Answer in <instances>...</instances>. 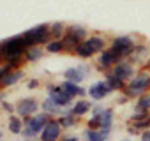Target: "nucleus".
<instances>
[{
    "label": "nucleus",
    "mask_w": 150,
    "mask_h": 141,
    "mask_svg": "<svg viewBox=\"0 0 150 141\" xmlns=\"http://www.w3.org/2000/svg\"><path fill=\"white\" fill-rule=\"evenodd\" d=\"M150 88V73H146V70H141V73H138L125 87L124 94L129 97V99H139L141 95H145Z\"/></svg>",
    "instance_id": "nucleus-1"
},
{
    "label": "nucleus",
    "mask_w": 150,
    "mask_h": 141,
    "mask_svg": "<svg viewBox=\"0 0 150 141\" xmlns=\"http://www.w3.org/2000/svg\"><path fill=\"white\" fill-rule=\"evenodd\" d=\"M21 35L25 37L28 48H30V46H42V44H48V42L51 41V35H50V25H46V23L37 25V27L27 30V32L21 34Z\"/></svg>",
    "instance_id": "nucleus-2"
},
{
    "label": "nucleus",
    "mask_w": 150,
    "mask_h": 141,
    "mask_svg": "<svg viewBox=\"0 0 150 141\" xmlns=\"http://www.w3.org/2000/svg\"><path fill=\"white\" fill-rule=\"evenodd\" d=\"M134 48H136V42L131 35H118L111 41V46L110 49L120 58V60H125L129 58L132 53H134Z\"/></svg>",
    "instance_id": "nucleus-3"
},
{
    "label": "nucleus",
    "mask_w": 150,
    "mask_h": 141,
    "mask_svg": "<svg viewBox=\"0 0 150 141\" xmlns=\"http://www.w3.org/2000/svg\"><path fill=\"white\" fill-rule=\"evenodd\" d=\"M39 108H41V104L35 97H23L16 102V113L21 118H30V116L37 115Z\"/></svg>",
    "instance_id": "nucleus-4"
},
{
    "label": "nucleus",
    "mask_w": 150,
    "mask_h": 141,
    "mask_svg": "<svg viewBox=\"0 0 150 141\" xmlns=\"http://www.w3.org/2000/svg\"><path fill=\"white\" fill-rule=\"evenodd\" d=\"M111 73H113L115 76H118L122 81L129 83V81L136 76V65H134L129 58H125V60H120V62L111 69Z\"/></svg>",
    "instance_id": "nucleus-5"
},
{
    "label": "nucleus",
    "mask_w": 150,
    "mask_h": 141,
    "mask_svg": "<svg viewBox=\"0 0 150 141\" xmlns=\"http://www.w3.org/2000/svg\"><path fill=\"white\" fill-rule=\"evenodd\" d=\"M50 120H51V116L42 111V113H37V115H34V116H30V118H23V123H25L27 127H30L37 136H41V132H42L44 127L50 123Z\"/></svg>",
    "instance_id": "nucleus-6"
},
{
    "label": "nucleus",
    "mask_w": 150,
    "mask_h": 141,
    "mask_svg": "<svg viewBox=\"0 0 150 141\" xmlns=\"http://www.w3.org/2000/svg\"><path fill=\"white\" fill-rule=\"evenodd\" d=\"M60 139H62V127L57 122V118H51L50 123L41 132L39 141H60Z\"/></svg>",
    "instance_id": "nucleus-7"
},
{
    "label": "nucleus",
    "mask_w": 150,
    "mask_h": 141,
    "mask_svg": "<svg viewBox=\"0 0 150 141\" xmlns=\"http://www.w3.org/2000/svg\"><path fill=\"white\" fill-rule=\"evenodd\" d=\"M118 62H120V58H118L111 49H104V51L99 53V56H97V67L103 70V73H108V70H111Z\"/></svg>",
    "instance_id": "nucleus-8"
},
{
    "label": "nucleus",
    "mask_w": 150,
    "mask_h": 141,
    "mask_svg": "<svg viewBox=\"0 0 150 141\" xmlns=\"http://www.w3.org/2000/svg\"><path fill=\"white\" fill-rule=\"evenodd\" d=\"M111 94V88L108 87V83L106 81H97V83H94V85H90V88H88V95H90V99H94V101H103L106 95H110Z\"/></svg>",
    "instance_id": "nucleus-9"
},
{
    "label": "nucleus",
    "mask_w": 150,
    "mask_h": 141,
    "mask_svg": "<svg viewBox=\"0 0 150 141\" xmlns=\"http://www.w3.org/2000/svg\"><path fill=\"white\" fill-rule=\"evenodd\" d=\"M85 44L90 48V51L96 55V53H103L104 49H106V44H108V41H106V37H103V35H88V39H85Z\"/></svg>",
    "instance_id": "nucleus-10"
},
{
    "label": "nucleus",
    "mask_w": 150,
    "mask_h": 141,
    "mask_svg": "<svg viewBox=\"0 0 150 141\" xmlns=\"http://www.w3.org/2000/svg\"><path fill=\"white\" fill-rule=\"evenodd\" d=\"M41 108H42V111L46 113V115H50L51 118H55V116H60L62 115V111H64V108H60L51 97H46L42 102H41Z\"/></svg>",
    "instance_id": "nucleus-11"
},
{
    "label": "nucleus",
    "mask_w": 150,
    "mask_h": 141,
    "mask_svg": "<svg viewBox=\"0 0 150 141\" xmlns=\"http://www.w3.org/2000/svg\"><path fill=\"white\" fill-rule=\"evenodd\" d=\"M62 85V88H64V92H67L71 97H85L87 94H88V90H85L83 87H80V85H76V83H72V81H64V83H60Z\"/></svg>",
    "instance_id": "nucleus-12"
},
{
    "label": "nucleus",
    "mask_w": 150,
    "mask_h": 141,
    "mask_svg": "<svg viewBox=\"0 0 150 141\" xmlns=\"http://www.w3.org/2000/svg\"><path fill=\"white\" fill-rule=\"evenodd\" d=\"M25 76V70H21V69H16V70H9L7 73V76L0 81V87L2 88H9V87H13V85H16L21 78Z\"/></svg>",
    "instance_id": "nucleus-13"
},
{
    "label": "nucleus",
    "mask_w": 150,
    "mask_h": 141,
    "mask_svg": "<svg viewBox=\"0 0 150 141\" xmlns=\"http://www.w3.org/2000/svg\"><path fill=\"white\" fill-rule=\"evenodd\" d=\"M90 111H92V104L87 99H80V101H76L72 104V115L76 118H81V116H85Z\"/></svg>",
    "instance_id": "nucleus-14"
},
{
    "label": "nucleus",
    "mask_w": 150,
    "mask_h": 141,
    "mask_svg": "<svg viewBox=\"0 0 150 141\" xmlns=\"http://www.w3.org/2000/svg\"><path fill=\"white\" fill-rule=\"evenodd\" d=\"M104 76H106V83H108V87L111 88V92H117V90H125V87H127V83L125 81H122L118 76H115L111 70H108V73H104Z\"/></svg>",
    "instance_id": "nucleus-15"
},
{
    "label": "nucleus",
    "mask_w": 150,
    "mask_h": 141,
    "mask_svg": "<svg viewBox=\"0 0 150 141\" xmlns=\"http://www.w3.org/2000/svg\"><path fill=\"white\" fill-rule=\"evenodd\" d=\"M65 34H67V25H64L62 21H55V23L50 25V35H51V39L62 41Z\"/></svg>",
    "instance_id": "nucleus-16"
},
{
    "label": "nucleus",
    "mask_w": 150,
    "mask_h": 141,
    "mask_svg": "<svg viewBox=\"0 0 150 141\" xmlns=\"http://www.w3.org/2000/svg\"><path fill=\"white\" fill-rule=\"evenodd\" d=\"M42 55H44L42 46H30V48H27V51H25V62H28V63L37 62V60L42 58Z\"/></svg>",
    "instance_id": "nucleus-17"
},
{
    "label": "nucleus",
    "mask_w": 150,
    "mask_h": 141,
    "mask_svg": "<svg viewBox=\"0 0 150 141\" xmlns=\"http://www.w3.org/2000/svg\"><path fill=\"white\" fill-rule=\"evenodd\" d=\"M25 123H23V118L18 116V115H11L9 116V122H7V129L11 134H21Z\"/></svg>",
    "instance_id": "nucleus-18"
},
{
    "label": "nucleus",
    "mask_w": 150,
    "mask_h": 141,
    "mask_svg": "<svg viewBox=\"0 0 150 141\" xmlns=\"http://www.w3.org/2000/svg\"><path fill=\"white\" fill-rule=\"evenodd\" d=\"M67 34L72 35L74 39H78L80 42H83L85 39H88V34H87V28L81 27V25H69L67 27Z\"/></svg>",
    "instance_id": "nucleus-19"
},
{
    "label": "nucleus",
    "mask_w": 150,
    "mask_h": 141,
    "mask_svg": "<svg viewBox=\"0 0 150 141\" xmlns=\"http://www.w3.org/2000/svg\"><path fill=\"white\" fill-rule=\"evenodd\" d=\"M51 99L60 106V108H72V99L74 97H71L67 92H64V88L58 92V94H55V95H51Z\"/></svg>",
    "instance_id": "nucleus-20"
},
{
    "label": "nucleus",
    "mask_w": 150,
    "mask_h": 141,
    "mask_svg": "<svg viewBox=\"0 0 150 141\" xmlns=\"http://www.w3.org/2000/svg\"><path fill=\"white\" fill-rule=\"evenodd\" d=\"M64 78L67 80V81H72V83H81L83 80H85V76H83V73H80L78 70V67H71V69H65L64 70Z\"/></svg>",
    "instance_id": "nucleus-21"
},
{
    "label": "nucleus",
    "mask_w": 150,
    "mask_h": 141,
    "mask_svg": "<svg viewBox=\"0 0 150 141\" xmlns=\"http://www.w3.org/2000/svg\"><path fill=\"white\" fill-rule=\"evenodd\" d=\"M113 120H115V111L113 108H104L103 115H101V129H110L113 127Z\"/></svg>",
    "instance_id": "nucleus-22"
},
{
    "label": "nucleus",
    "mask_w": 150,
    "mask_h": 141,
    "mask_svg": "<svg viewBox=\"0 0 150 141\" xmlns=\"http://www.w3.org/2000/svg\"><path fill=\"white\" fill-rule=\"evenodd\" d=\"M57 122L60 123L62 129H71V127H74V125L78 123V118L74 116V115H65V116H58Z\"/></svg>",
    "instance_id": "nucleus-23"
},
{
    "label": "nucleus",
    "mask_w": 150,
    "mask_h": 141,
    "mask_svg": "<svg viewBox=\"0 0 150 141\" xmlns=\"http://www.w3.org/2000/svg\"><path fill=\"white\" fill-rule=\"evenodd\" d=\"M48 53H62V51H65V48H64V42L62 41H58V39H51L48 44H46V48H44Z\"/></svg>",
    "instance_id": "nucleus-24"
},
{
    "label": "nucleus",
    "mask_w": 150,
    "mask_h": 141,
    "mask_svg": "<svg viewBox=\"0 0 150 141\" xmlns=\"http://www.w3.org/2000/svg\"><path fill=\"white\" fill-rule=\"evenodd\" d=\"M83 136H85L87 141H106L104 136L101 134V130H94V129H88V127L83 130Z\"/></svg>",
    "instance_id": "nucleus-25"
},
{
    "label": "nucleus",
    "mask_w": 150,
    "mask_h": 141,
    "mask_svg": "<svg viewBox=\"0 0 150 141\" xmlns=\"http://www.w3.org/2000/svg\"><path fill=\"white\" fill-rule=\"evenodd\" d=\"M134 108H138V109H145V111H150V94L141 95V97L136 101V106H134Z\"/></svg>",
    "instance_id": "nucleus-26"
},
{
    "label": "nucleus",
    "mask_w": 150,
    "mask_h": 141,
    "mask_svg": "<svg viewBox=\"0 0 150 141\" xmlns=\"http://www.w3.org/2000/svg\"><path fill=\"white\" fill-rule=\"evenodd\" d=\"M150 116V111H145V109H138L134 108V113L131 115V122H139V120H146Z\"/></svg>",
    "instance_id": "nucleus-27"
},
{
    "label": "nucleus",
    "mask_w": 150,
    "mask_h": 141,
    "mask_svg": "<svg viewBox=\"0 0 150 141\" xmlns=\"http://www.w3.org/2000/svg\"><path fill=\"white\" fill-rule=\"evenodd\" d=\"M21 136H23V139H25V141H30V139H35V137H37V134H35V132H34L30 127H27V125L23 127V130H21Z\"/></svg>",
    "instance_id": "nucleus-28"
},
{
    "label": "nucleus",
    "mask_w": 150,
    "mask_h": 141,
    "mask_svg": "<svg viewBox=\"0 0 150 141\" xmlns=\"http://www.w3.org/2000/svg\"><path fill=\"white\" fill-rule=\"evenodd\" d=\"M0 106H2V108H4V111H6V113H9V115L16 113V106H13L11 102H7V101H4V99H0Z\"/></svg>",
    "instance_id": "nucleus-29"
},
{
    "label": "nucleus",
    "mask_w": 150,
    "mask_h": 141,
    "mask_svg": "<svg viewBox=\"0 0 150 141\" xmlns=\"http://www.w3.org/2000/svg\"><path fill=\"white\" fill-rule=\"evenodd\" d=\"M103 111H104V106H101V104H94L90 113H92V116H94V118H101Z\"/></svg>",
    "instance_id": "nucleus-30"
},
{
    "label": "nucleus",
    "mask_w": 150,
    "mask_h": 141,
    "mask_svg": "<svg viewBox=\"0 0 150 141\" xmlns=\"http://www.w3.org/2000/svg\"><path fill=\"white\" fill-rule=\"evenodd\" d=\"M9 70H13L7 63H2V65H0V81H2L6 76H7V73H9Z\"/></svg>",
    "instance_id": "nucleus-31"
},
{
    "label": "nucleus",
    "mask_w": 150,
    "mask_h": 141,
    "mask_svg": "<svg viewBox=\"0 0 150 141\" xmlns=\"http://www.w3.org/2000/svg\"><path fill=\"white\" fill-rule=\"evenodd\" d=\"M27 88H30V90H35V88H39V80H28V83H27Z\"/></svg>",
    "instance_id": "nucleus-32"
},
{
    "label": "nucleus",
    "mask_w": 150,
    "mask_h": 141,
    "mask_svg": "<svg viewBox=\"0 0 150 141\" xmlns=\"http://www.w3.org/2000/svg\"><path fill=\"white\" fill-rule=\"evenodd\" d=\"M78 70H80V73H83V76H85V78L90 74V67H87V65H81V63L78 65Z\"/></svg>",
    "instance_id": "nucleus-33"
},
{
    "label": "nucleus",
    "mask_w": 150,
    "mask_h": 141,
    "mask_svg": "<svg viewBox=\"0 0 150 141\" xmlns=\"http://www.w3.org/2000/svg\"><path fill=\"white\" fill-rule=\"evenodd\" d=\"M139 141H150V129H146L139 134Z\"/></svg>",
    "instance_id": "nucleus-34"
},
{
    "label": "nucleus",
    "mask_w": 150,
    "mask_h": 141,
    "mask_svg": "<svg viewBox=\"0 0 150 141\" xmlns=\"http://www.w3.org/2000/svg\"><path fill=\"white\" fill-rule=\"evenodd\" d=\"M127 132H129L131 136H138V134H141V132H139V130H138V129H136L134 125H131V123L127 125Z\"/></svg>",
    "instance_id": "nucleus-35"
},
{
    "label": "nucleus",
    "mask_w": 150,
    "mask_h": 141,
    "mask_svg": "<svg viewBox=\"0 0 150 141\" xmlns=\"http://www.w3.org/2000/svg\"><path fill=\"white\" fill-rule=\"evenodd\" d=\"M127 102H129V97H127L125 94H124V95H120V97L117 99V104H127Z\"/></svg>",
    "instance_id": "nucleus-36"
},
{
    "label": "nucleus",
    "mask_w": 150,
    "mask_h": 141,
    "mask_svg": "<svg viewBox=\"0 0 150 141\" xmlns=\"http://www.w3.org/2000/svg\"><path fill=\"white\" fill-rule=\"evenodd\" d=\"M62 141H80L78 136H62Z\"/></svg>",
    "instance_id": "nucleus-37"
},
{
    "label": "nucleus",
    "mask_w": 150,
    "mask_h": 141,
    "mask_svg": "<svg viewBox=\"0 0 150 141\" xmlns=\"http://www.w3.org/2000/svg\"><path fill=\"white\" fill-rule=\"evenodd\" d=\"M2 63H6V58H4V55H2V51H0V65Z\"/></svg>",
    "instance_id": "nucleus-38"
},
{
    "label": "nucleus",
    "mask_w": 150,
    "mask_h": 141,
    "mask_svg": "<svg viewBox=\"0 0 150 141\" xmlns=\"http://www.w3.org/2000/svg\"><path fill=\"white\" fill-rule=\"evenodd\" d=\"M2 137H4V130H2V129H0V139H2Z\"/></svg>",
    "instance_id": "nucleus-39"
},
{
    "label": "nucleus",
    "mask_w": 150,
    "mask_h": 141,
    "mask_svg": "<svg viewBox=\"0 0 150 141\" xmlns=\"http://www.w3.org/2000/svg\"><path fill=\"white\" fill-rule=\"evenodd\" d=\"M120 141H131V139H129V137H122Z\"/></svg>",
    "instance_id": "nucleus-40"
}]
</instances>
